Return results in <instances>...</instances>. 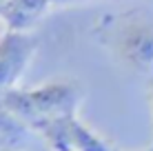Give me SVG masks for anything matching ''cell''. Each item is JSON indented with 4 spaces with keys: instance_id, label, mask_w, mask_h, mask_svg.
<instances>
[{
    "instance_id": "cell-1",
    "label": "cell",
    "mask_w": 153,
    "mask_h": 151,
    "mask_svg": "<svg viewBox=\"0 0 153 151\" xmlns=\"http://www.w3.org/2000/svg\"><path fill=\"white\" fill-rule=\"evenodd\" d=\"M93 33L120 65L135 74L153 76V13L126 9L100 16L93 25Z\"/></svg>"
},
{
    "instance_id": "cell-2",
    "label": "cell",
    "mask_w": 153,
    "mask_h": 151,
    "mask_svg": "<svg viewBox=\"0 0 153 151\" xmlns=\"http://www.w3.org/2000/svg\"><path fill=\"white\" fill-rule=\"evenodd\" d=\"M82 87L76 80H51L33 89H11L0 102L33 131L38 124L78 113L82 102Z\"/></svg>"
},
{
    "instance_id": "cell-3",
    "label": "cell",
    "mask_w": 153,
    "mask_h": 151,
    "mask_svg": "<svg viewBox=\"0 0 153 151\" xmlns=\"http://www.w3.org/2000/svg\"><path fill=\"white\" fill-rule=\"evenodd\" d=\"M38 49V40L29 31H7L0 38V98L16 89Z\"/></svg>"
},
{
    "instance_id": "cell-4",
    "label": "cell",
    "mask_w": 153,
    "mask_h": 151,
    "mask_svg": "<svg viewBox=\"0 0 153 151\" xmlns=\"http://www.w3.org/2000/svg\"><path fill=\"white\" fill-rule=\"evenodd\" d=\"M51 7V0H4L0 4V20L7 31H29Z\"/></svg>"
},
{
    "instance_id": "cell-5",
    "label": "cell",
    "mask_w": 153,
    "mask_h": 151,
    "mask_svg": "<svg viewBox=\"0 0 153 151\" xmlns=\"http://www.w3.org/2000/svg\"><path fill=\"white\" fill-rule=\"evenodd\" d=\"M67 127H69L71 151H115L113 144L98 131H93L89 124H84L78 113H71L67 118Z\"/></svg>"
},
{
    "instance_id": "cell-6",
    "label": "cell",
    "mask_w": 153,
    "mask_h": 151,
    "mask_svg": "<svg viewBox=\"0 0 153 151\" xmlns=\"http://www.w3.org/2000/svg\"><path fill=\"white\" fill-rule=\"evenodd\" d=\"M29 133L33 131L0 102V151H18L27 142Z\"/></svg>"
},
{
    "instance_id": "cell-7",
    "label": "cell",
    "mask_w": 153,
    "mask_h": 151,
    "mask_svg": "<svg viewBox=\"0 0 153 151\" xmlns=\"http://www.w3.org/2000/svg\"><path fill=\"white\" fill-rule=\"evenodd\" d=\"M84 2H93V0H51L53 7H69V4H84Z\"/></svg>"
},
{
    "instance_id": "cell-8",
    "label": "cell",
    "mask_w": 153,
    "mask_h": 151,
    "mask_svg": "<svg viewBox=\"0 0 153 151\" xmlns=\"http://www.w3.org/2000/svg\"><path fill=\"white\" fill-rule=\"evenodd\" d=\"M146 98H149V107H151V118H153V76H149V85H146ZM153 144V142H151Z\"/></svg>"
},
{
    "instance_id": "cell-9",
    "label": "cell",
    "mask_w": 153,
    "mask_h": 151,
    "mask_svg": "<svg viewBox=\"0 0 153 151\" xmlns=\"http://www.w3.org/2000/svg\"><path fill=\"white\" fill-rule=\"evenodd\" d=\"M142 151H153V144H149V147H146V149H142Z\"/></svg>"
},
{
    "instance_id": "cell-10",
    "label": "cell",
    "mask_w": 153,
    "mask_h": 151,
    "mask_svg": "<svg viewBox=\"0 0 153 151\" xmlns=\"http://www.w3.org/2000/svg\"><path fill=\"white\" fill-rule=\"evenodd\" d=\"M2 2H4V0H0V4H2Z\"/></svg>"
}]
</instances>
